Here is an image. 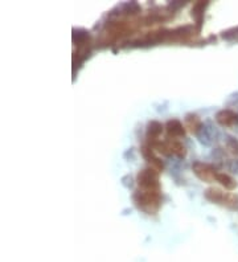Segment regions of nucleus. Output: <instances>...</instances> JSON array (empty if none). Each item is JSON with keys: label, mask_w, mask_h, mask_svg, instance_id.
I'll return each instance as SVG.
<instances>
[{"label": "nucleus", "mask_w": 238, "mask_h": 262, "mask_svg": "<svg viewBox=\"0 0 238 262\" xmlns=\"http://www.w3.org/2000/svg\"><path fill=\"white\" fill-rule=\"evenodd\" d=\"M73 42L76 46L90 44V33L86 29H82V28L73 29Z\"/></svg>", "instance_id": "obj_14"}, {"label": "nucleus", "mask_w": 238, "mask_h": 262, "mask_svg": "<svg viewBox=\"0 0 238 262\" xmlns=\"http://www.w3.org/2000/svg\"><path fill=\"white\" fill-rule=\"evenodd\" d=\"M216 182L220 183L221 186L228 191H233L237 188V182H236V179L233 176H231L227 172H217L216 175Z\"/></svg>", "instance_id": "obj_12"}, {"label": "nucleus", "mask_w": 238, "mask_h": 262, "mask_svg": "<svg viewBox=\"0 0 238 262\" xmlns=\"http://www.w3.org/2000/svg\"><path fill=\"white\" fill-rule=\"evenodd\" d=\"M167 145H168V148H170L171 156L174 155L176 158H180V159H184L185 156H187V148H185V146L183 145L182 142L172 139V141H167Z\"/></svg>", "instance_id": "obj_13"}, {"label": "nucleus", "mask_w": 238, "mask_h": 262, "mask_svg": "<svg viewBox=\"0 0 238 262\" xmlns=\"http://www.w3.org/2000/svg\"><path fill=\"white\" fill-rule=\"evenodd\" d=\"M166 133L168 138H172L176 141L179 138L185 137V126H183L179 119H170L166 123Z\"/></svg>", "instance_id": "obj_6"}, {"label": "nucleus", "mask_w": 238, "mask_h": 262, "mask_svg": "<svg viewBox=\"0 0 238 262\" xmlns=\"http://www.w3.org/2000/svg\"><path fill=\"white\" fill-rule=\"evenodd\" d=\"M203 122H201L200 117L197 114H187L185 115V129H188L189 131L195 135H199V133L203 129Z\"/></svg>", "instance_id": "obj_11"}, {"label": "nucleus", "mask_w": 238, "mask_h": 262, "mask_svg": "<svg viewBox=\"0 0 238 262\" xmlns=\"http://www.w3.org/2000/svg\"><path fill=\"white\" fill-rule=\"evenodd\" d=\"M205 199L213 204L221 205L228 209H238V195L232 192H224V191L211 187L204 192Z\"/></svg>", "instance_id": "obj_2"}, {"label": "nucleus", "mask_w": 238, "mask_h": 262, "mask_svg": "<svg viewBox=\"0 0 238 262\" xmlns=\"http://www.w3.org/2000/svg\"><path fill=\"white\" fill-rule=\"evenodd\" d=\"M114 11L118 12L111 11V16H134L138 15L142 11V8L136 1H127V3L118 5L117 9H114Z\"/></svg>", "instance_id": "obj_8"}, {"label": "nucleus", "mask_w": 238, "mask_h": 262, "mask_svg": "<svg viewBox=\"0 0 238 262\" xmlns=\"http://www.w3.org/2000/svg\"><path fill=\"white\" fill-rule=\"evenodd\" d=\"M142 154H143L144 159L147 160L148 163L151 164L150 167L155 168V170H158L159 172L163 171V168H164V164H163V162L160 159H159L158 156L154 154V148L151 147L150 145H146L142 147Z\"/></svg>", "instance_id": "obj_9"}, {"label": "nucleus", "mask_w": 238, "mask_h": 262, "mask_svg": "<svg viewBox=\"0 0 238 262\" xmlns=\"http://www.w3.org/2000/svg\"><path fill=\"white\" fill-rule=\"evenodd\" d=\"M192 171L196 175L197 178L200 179L201 182L212 183L216 182V175H217V168L215 166H212L209 163H204V162H193Z\"/></svg>", "instance_id": "obj_4"}, {"label": "nucleus", "mask_w": 238, "mask_h": 262, "mask_svg": "<svg viewBox=\"0 0 238 262\" xmlns=\"http://www.w3.org/2000/svg\"><path fill=\"white\" fill-rule=\"evenodd\" d=\"M216 122L221 127L225 129H237L238 127V113L232 109H223L217 111L216 114Z\"/></svg>", "instance_id": "obj_5"}, {"label": "nucleus", "mask_w": 238, "mask_h": 262, "mask_svg": "<svg viewBox=\"0 0 238 262\" xmlns=\"http://www.w3.org/2000/svg\"><path fill=\"white\" fill-rule=\"evenodd\" d=\"M208 1H197L192 8V17L196 21V28L199 30L201 29L203 21H204V13L205 9L208 7Z\"/></svg>", "instance_id": "obj_10"}, {"label": "nucleus", "mask_w": 238, "mask_h": 262, "mask_svg": "<svg viewBox=\"0 0 238 262\" xmlns=\"http://www.w3.org/2000/svg\"><path fill=\"white\" fill-rule=\"evenodd\" d=\"M132 200L139 211L146 215H155L162 205V194L160 191L138 190L132 195Z\"/></svg>", "instance_id": "obj_1"}, {"label": "nucleus", "mask_w": 238, "mask_h": 262, "mask_svg": "<svg viewBox=\"0 0 238 262\" xmlns=\"http://www.w3.org/2000/svg\"><path fill=\"white\" fill-rule=\"evenodd\" d=\"M221 37L224 40H227V41H238V27L224 30L223 33H221Z\"/></svg>", "instance_id": "obj_15"}, {"label": "nucleus", "mask_w": 238, "mask_h": 262, "mask_svg": "<svg viewBox=\"0 0 238 262\" xmlns=\"http://www.w3.org/2000/svg\"><path fill=\"white\" fill-rule=\"evenodd\" d=\"M227 148L229 150L232 155L238 156V141L233 137L227 138Z\"/></svg>", "instance_id": "obj_16"}, {"label": "nucleus", "mask_w": 238, "mask_h": 262, "mask_svg": "<svg viewBox=\"0 0 238 262\" xmlns=\"http://www.w3.org/2000/svg\"><path fill=\"white\" fill-rule=\"evenodd\" d=\"M163 133V125L158 121L148 122L147 129H146V138H147L148 145H155L156 142H159V138Z\"/></svg>", "instance_id": "obj_7"}, {"label": "nucleus", "mask_w": 238, "mask_h": 262, "mask_svg": "<svg viewBox=\"0 0 238 262\" xmlns=\"http://www.w3.org/2000/svg\"><path fill=\"white\" fill-rule=\"evenodd\" d=\"M136 183L139 190L143 191H160V182H159V171L152 167L142 170L136 175Z\"/></svg>", "instance_id": "obj_3"}]
</instances>
